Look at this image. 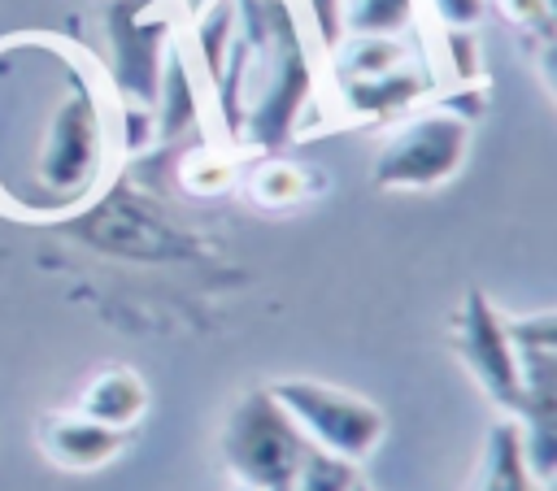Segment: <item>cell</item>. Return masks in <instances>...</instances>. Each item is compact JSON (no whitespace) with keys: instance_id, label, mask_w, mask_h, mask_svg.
<instances>
[{"instance_id":"obj_1","label":"cell","mask_w":557,"mask_h":491,"mask_svg":"<svg viewBox=\"0 0 557 491\" xmlns=\"http://www.w3.org/2000/svg\"><path fill=\"white\" fill-rule=\"evenodd\" d=\"M117 96L100 61L52 30L0 39V209L57 222L91 209L117 165Z\"/></svg>"},{"instance_id":"obj_2","label":"cell","mask_w":557,"mask_h":491,"mask_svg":"<svg viewBox=\"0 0 557 491\" xmlns=\"http://www.w3.org/2000/svg\"><path fill=\"white\" fill-rule=\"evenodd\" d=\"M322 96V48L300 0H235V39L209 87L226 148H287L305 135Z\"/></svg>"},{"instance_id":"obj_3","label":"cell","mask_w":557,"mask_h":491,"mask_svg":"<svg viewBox=\"0 0 557 491\" xmlns=\"http://www.w3.org/2000/svg\"><path fill=\"white\" fill-rule=\"evenodd\" d=\"M470 139L474 122L457 113L448 100L418 104L405 117H396L383 135L370 161V182L379 191H435L461 174Z\"/></svg>"},{"instance_id":"obj_4","label":"cell","mask_w":557,"mask_h":491,"mask_svg":"<svg viewBox=\"0 0 557 491\" xmlns=\"http://www.w3.org/2000/svg\"><path fill=\"white\" fill-rule=\"evenodd\" d=\"M309 448L313 443L296 430V421L278 408V400L265 387L239 395L218 435V452L235 487H252V491H287Z\"/></svg>"},{"instance_id":"obj_5","label":"cell","mask_w":557,"mask_h":491,"mask_svg":"<svg viewBox=\"0 0 557 491\" xmlns=\"http://www.w3.org/2000/svg\"><path fill=\"white\" fill-rule=\"evenodd\" d=\"M265 391L278 400V408L296 421V430L318 452H331L339 461H352V465L370 461L387 435V413L348 387L318 382V378H278Z\"/></svg>"},{"instance_id":"obj_6","label":"cell","mask_w":557,"mask_h":491,"mask_svg":"<svg viewBox=\"0 0 557 491\" xmlns=\"http://www.w3.org/2000/svg\"><path fill=\"white\" fill-rule=\"evenodd\" d=\"M174 0H109L104 9V78L122 104L152 109L170 48L178 43Z\"/></svg>"},{"instance_id":"obj_7","label":"cell","mask_w":557,"mask_h":491,"mask_svg":"<svg viewBox=\"0 0 557 491\" xmlns=\"http://www.w3.org/2000/svg\"><path fill=\"white\" fill-rule=\"evenodd\" d=\"M448 339H453L457 361L483 387V395L513 417L518 413V356H513V339H509V326H505L500 309L479 287H470L461 295V309L453 317Z\"/></svg>"},{"instance_id":"obj_8","label":"cell","mask_w":557,"mask_h":491,"mask_svg":"<svg viewBox=\"0 0 557 491\" xmlns=\"http://www.w3.org/2000/svg\"><path fill=\"white\" fill-rule=\"evenodd\" d=\"M300 13L322 48V56L352 35L418 39L426 30L422 0H300Z\"/></svg>"},{"instance_id":"obj_9","label":"cell","mask_w":557,"mask_h":491,"mask_svg":"<svg viewBox=\"0 0 557 491\" xmlns=\"http://www.w3.org/2000/svg\"><path fill=\"white\" fill-rule=\"evenodd\" d=\"M126 448V430H113V426H100L74 408H61V413H48L39 421V452L57 465V469H74V474H87V469H100L109 465L117 452Z\"/></svg>"},{"instance_id":"obj_10","label":"cell","mask_w":557,"mask_h":491,"mask_svg":"<svg viewBox=\"0 0 557 491\" xmlns=\"http://www.w3.org/2000/svg\"><path fill=\"white\" fill-rule=\"evenodd\" d=\"M148 404H152V391H148L144 374H135V369H126V365H109V369H100V374L78 391L74 413H83V417H91V421H100V426H113V430H126V435H131V430L144 421Z\"/></svg>"},{"instance_id":"obj_11","label":"cell","mask_w":557,"mask_h":491,"mask_svg":"<svg viewBox=\"0 0 557 491\" xmlns=\"http://www.w3.org/2000/svg\"><path fill=\"white\" fill-rule=\"evenodd\" d=\"M244 187H248V200H252L257 209H274V213H278V209H296V204H305V200L318 191V174L305 169V165L292 161V156L265 152V156L248 169Z\"/></svg>"},{"instance_id":"obj_12","label":"cell","mask_w":557,"mask_h":491,"mask_svg":"<svg viewBox=\"0 0 557 491\" xmlns=\"http://www.w3.org/2000/svg\"><path fill=\"white\" fill-rule=\"evenodd\" d=\"M470 491H544V487L535 482V474L527 469L522 439H518V426H513V421H500V426L487 435L483 465H479V478H474Z\"/></svg>"},{"instance_id":"obj_13","label":"cell","mask_w":557,"mask_h":491,"mask_svg":"<svg viewBox=\"0 0 557 491\" xmlns=\"http://www.w3.org/2000/svg\"><path fill=\"white\" fill-rule=\"evenodd\" d=\"M174 178L183 191L191 196H222L235 187L239 178V165H235V148L226 143H196V148H183L178 165H174Z\"/></svg>"},{"instance_id":"obj_14","label":"cell","mask_w":557,"mask_h":491,"mask_svg":"<svg viewBox=\"0 0 557 491\" xmlns=\"http://www.w3.org/2000/svg\"><path fill=\"white\" fill-rule=\"evenodd\" d=\"M357 465L352 461H339V456H331V452H318V448H309V456L300 461V469H296V478H292V487L287 491H357Z\"/></svg>"},{"instance_id":"obj_15","label":"cell","mask_w":557,"mask_h":491,"mask_svg":"<svg viewBox=\"0 0 557 491\" xmlns=\"http://www.w3.org/2000/svg\"><path fill=\"white\" fill-rule=\"evenodd\" d=\"M487 4L500 13V22H509L527 39L531 52L553 48V0H487Z\"/></svg>"},{"instance_id":"obj_16","label":"cell","mask_w":557,"mask_h":491,"mask_svg":"<svg viewBox=\"0 0 557 491\" xmlns=\"http://www.w3.org/2000/svg\"><path fill=\"white\" fill-rule=\"evenodd\" d=\"M426 26H479L487 0H422Z\"/></svg>"},{"instance_id":"obj_17","label":"cell","mask_w":557,"mask_h":491,"mask_svg":"<svg viewBox=\"0 0 557 491\" xmlns=\"http://www.w3.org/2000/svg\"><path fill=\"white\" fill-rule=\"evenodd\" d=\"M357 491H370V487H366V482H357Z\"/></svg>"},{"instance_id":"obj_18","label":"cell","mask_w":557,"mask_h":491,"mask_svg":"<svg viewBox=\"0 0 557 491\" xmlns=\"http://www.w3.org/2000/svg\"><path fill=\"white\" fill-rule=\"evenodd\" d=\"M235 491H252V487H235Z\"/></svg>"}]
</instances>
